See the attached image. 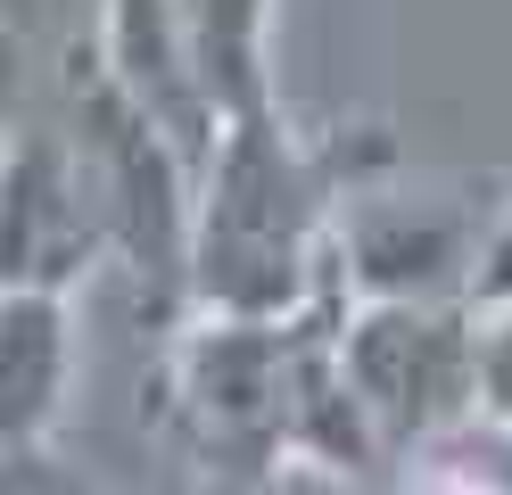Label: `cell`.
Segmentation results:
<instances>
[{
  "label": "cell",
  "mask_w": 512,
  "mask_h": 495,
  "mask_svg": "<svg viewBox=\"0 0 512 495\" xmlns=\"http://www.w3.org/2000/svg\"><path fill=\"white\" fill-rule=\"evenodd\" d=\"M488 223L446 198H389L356 182L339 207V281L356 297H471V264Z\"/></svg>",
  "instance_id": "4"
},
{
  "label": "cell",
  "mask_w": 512,
  "mask_h": 495,
  "mask_svg": "<svg viewBox=\"0 0 512 495\" xmlns=\"http://www.w3.org/2000/svg\"><path fill=\"white\" fill-rule=\"evenodd\" d=\"M479 405L512 421V306L479 314Z\"/></svg>",
  "instance_id": "8"
},
{
  "label": "cell",
  "mask_w": 512,
  "mask_h": 495,
  "mask_svg": "<svg viewBox=\"0 0 512 495\" xmlns=\"http://www.w3.org/2000/svg\"><path fill=\"white\" fill-rule=\"evenodd\" d=\"M397 149L380 132L298 141L281 99L232 116L199 165L190 215V314H298L331 289V240L347 190L372 182Z\"/></svg>",
  "instance_id": "1"
},
{
  "label": "cell",
  "mask_w": 512,
  "mask_h": 495,
  "mask_svg": "<svg viewBox=\"0 0 512 495\" xmlns=\"http://www.w3.org/2000/svg\"><path fill=\"white\" fill-rule=\"evenodd\" d=\"M405 479L413 487H512V421L488 405L463 413L422 454H405Z\"/></svg>",
  "instance_id": "7"
},
{
  "label": "cell",
  "mask_w": 512,
  "mask_h": 495,
  "mask_svg": "<svg viewBox=\"0 0 512 495\" xmlns=\"http://www.w3.org/2000/svg\"><path fill=\"white\" fill-rule=\"evenodd\" d=\"M339 363L389 462L479 413V306L471 297H347Z\"/></svg>",
  "instance_id": "2"
},
{
  "label": "cell",
  "mask_w": 512,
  "mask_h": 495,
  "mask_svg": "<svg viewBox=\"0 0 512 495\" xmlns=\"http://www.w3.org/2000/svg\"><path fill=\"white\" fill-rule=\"evenodd\" d=\"M182 42L223 124L273 108V0H182Z\"/></svg>",
  "instance_id": "6"
},
{
  "label": "cell",
  "mask_w": 512,
  "mask_h": 495,
  "mask_svg": "<svg viewBox=\"0 0 512 495\" xmlns=\"http://www.w3.org/2000/svg\"><path fill=\"white\" fill-rule=\"evenodd\" d=\"M471 306H479V314L512 306V207L488 223V240H479V264H471Z\"/></svg>",
  "instance_id": "9"
},
{
  "label": "cell",
  "mask_w": 512,
  "mask_h": 495,
  "mask_svg": "<svg viewBox=\"0 0 512 495\" xmlns=\"http://www.w3.org/2000/svg\"><path fill=\"white\" fill-rule=\"evenodd\" d=\"M298 314H199L174 339V405L199 429V446L223 462H281V421H290V380L306 347Z\"/></svg>",
  "instance_id": "3"
},
{
  "label": "cell",
  "mask_w": 512,
  "mask_h": 495,
  "mask_svg": "<svg viewBox=\"0 0 512 495\" xmlns=\"http://www.w3.org/2000/svg\"><path fill=\"white\" fill-rule=\"evenodd\" d=\"M75 388V297L67 281H9L0 297V446L34 462L58 438Z\"/></svg>",
  "instance_id": "5"
}]
</instances>
